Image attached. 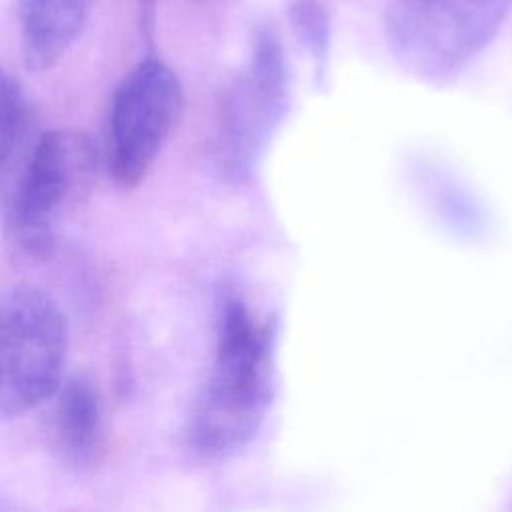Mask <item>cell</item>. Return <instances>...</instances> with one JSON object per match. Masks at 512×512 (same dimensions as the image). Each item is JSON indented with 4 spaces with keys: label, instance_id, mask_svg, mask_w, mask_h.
<instances>
[{
    "label": "cell",
    "instance_id": "cell-1",
    "mask_svg": "<svg viewBox=\"0 0 512 512\" xmlns=\"http://www.w3.org/2000/svg\"><path fill=\"white\" fill-rule=\"evenodd\" d=\"M270 330L228 298L218 320L214 366L192 416V442L210 456L238 450L256 434L272 388Z\"/></svg>",
    "mask_w": 512,
    "mask_h": 512
},
{
    "label": "cell",
    "instance_id": "cell-2",
    "mask_svg": "<svg viewBox=\"0 0 512 512\" xmlns=\"http://www.w3.org/2000/svg\"><path fill=\"white\" fill-rule=\"evenodd\" d=\"M66 352V318L50 294L28 284L0 294V422L56 394Z\"/></svg>",
    "mask_w": 512,
    "mask_h": 512
},
{
    "label": "cell",
    "instance_id": "cell-3",
    "mask_svg": "<svg viewBox=\"0 0 512 512\" xmlns=\"http://www.w3.org/2000/svg\"><path fill=\"white\" fill-rule=\"evenodd\" d=\"M510 6L512 0H390L386 40L406 70L440 78L496 36Z\"/></svg>",
    "mask_w": 512,
    "mask_h": 512
},
{
    "label": "cell",
    "instance_id": "cell-4",
    "mask_svg": "<svg viewBox=\"0 0 512 512\" xmlns=\"http://www.w3.org/2000/svg\"><path fill=\"white\" fill-rule=\"evenodd\" d=\"M94 176L96 152L84 132H44L32 150L8 214L14 244L34 258L48 256L60 216L88 196Z\"/></svg>",
    "mask_w": 512,
    "mask_h": 512
},
{
    "label": "cell",
    "instance_id": "cell-5",
    "mask_svg": "<svg viewBox=\"0 0 512 512\" xmlns=\"http://www.w3.org/2000/svg\"><path fill=\"white\" fill-rule=\"evenodd\" d=\"M184 108L176 72L160 58H144L118 84L108 128V168L122 188H136L174 132Z\"/></svg>",
    "mask_w": 512,
    "mask_h": 512
},
{
    "label": "cell",
    "instance_id": "cell-6",
    "mask_svg": "<svg viewBox=\"0 0 512 512\" xmlns=\"http://www.w3.org/2000/svg\"><path fill=\"white\" fill-rule=\"evenodd\" d=\"M288 102V80L276 38L262 32L250 62L234 86L226 124V162L234 172H246L260 156Z\"/></svg>",
    "mask_w": 512,
    "mask_h": 512
},
{
    "label": "cell",
    "instance_id": "cell-7",
    "mask_svg": "<svg viewBox=\"0 0 512 512\" xmlns=\"http://www.w3.org/2000/svg\"><path fill=\"white\" fill-rule=\"evenodd\" d=\"M98 0H18L22 58L30 70L56 66L82 34Z\"/></svg>",
    "mask_w": 512,
    "mask_h": 512
},
{
    "label": "cell",
    "instance_id": "cell-8",
    "mask_svg": "<svg viewBox=\"0 0 512 512\" xmlns=\"http://www.w3.org/2000/svg\"><path fill=\"white\" fill-rule=\"evenodd\" d=\"M54 432L56 442L74 462L94 458L102 442V400L100 392L84 376L62 380L56 390Z\"/></svg>",
    "mask_w": 512,
    "mask_h": 512
},
{
    "label": "cell",
    "instance_id": "cell-9",
    "mask_svg": "<svg viewBox=\"0 0 512 512\" xmlns=\"http://www.w3.org/2000/svg\"><path fill=\"white\" fill-rule=\"evenodd\" d=\"M290 20L310 54L322 64L328 50V20L322 8L312 0H298L290 8Z\"/></svg>",
    "mask_w": 512,
    "mask_h": 512
},
{
    "label": "cell",
    "instance_id": "cell-10",
    "mask_svg": "<svg viewBox=\"0 0 512 512\" xmlns=\"http://www.w3.org/2000/svg\"><path fill=\"white\" fill-rule=\"evenodd\" d=\"M22 122V100L18 86L0 66V160H4L20 132Z\"/></svg>",
    "mask_w": 512,
    "mask_h": 512
},
{
    "label": "cell",
    "instance_id": "cell-11",
    "mask_svg": "<svg viewBox=\"0 0 512 512\" xmlns=\"http://www.w3.org/2000/svg\"><path fill=\"white\" fill-rule=\"evenodd\" d=\"M0 512H6V510H0Z\"/></svg>",
    "mask_w": 512,
    "mask_h": 512
}]
</instances>
